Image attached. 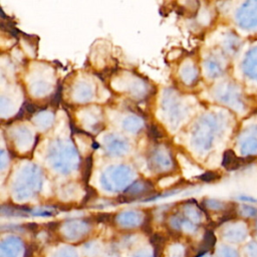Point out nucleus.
I'll return each mask as SVG.
<instances>
[{
	"instance_id": "nucleus-14",
	"label": "nucleus",
	"mask_w": 257,
	"mask_h": 257,
	"mask_svg": "<svg viewBox=\"0 0 257 257\" xmlns=\"http://www.w3.org/2000/svg\"><path fill=\"white\" fill-rule=\"evenodd\" d=\"M101 257H121V253L119 250V247L114 244H107V247Z\"/></svg>"
},
{
	"instance_id": "nucleus-13",
	"label": "nucleus",
	"mask_w": 257,
	"mask_h": 257,
	"mask_svg": "<svg viewBox=\"0 0 257 257\" xmlns=\"http://www.w3.org/2000/svg\"><path fill=\"white\" fill-rule=\"evenodd\" d=\"M239 213L244 218H254L257 216V208L250 205H242L240 206Z\"/></svg>"
},
{
	"instance_id": "nucleus-10",
	"label": "nucleus",
	"mask_w": 257,
	"mask_h": 257,
	"mask_svg": "<svg viewBox=\"0 0 257 257\" xmlns=\"http://www.w3.org/2000/svg\"><path fill=\"white\" fill-rule=\"evenodd\" d=\"M242 68L249 78L257 80V46L251 48L247 52L243 60Z\"/></svg>"
},
{
	"instance_id": "nucleus-2",
	"label": "nucleus",
	"mask_w": 257,
	"mask_h": 257,
	"mask_svg": "<svg viewBox=\"0 0 257 257\" xmlns=\"http://www.w3.org/2000/svg\"><path fill=\"white\" fill-rule=\"evenodd\" d=\"M28 242L20 235L7 233L0 240V257H27Z\"/></svg>"
},
{
	"instance_id": "nucleus-9",
	"label": "nucleus",
	"mask_w": 257,
	"mask_h": 257,
	"mask_svg": "<svg viewBox=\"0 0 257 257\" xmlns=\"http://www.w3.org/2000/svg\"><path fill=\"white\" fill-rule=\"evenodd\" d=\"M161 257H190L188 246L180 240H172L165 243Z\"/></svg>"
},
{
	"instance_id": "nucleus-7",
	"label": "nucleus",
	"mask_w": 257,
	"mask_h": 257,
	"mask_svg": "<svg viewBox=\"0 0 257 257\" xmlns=\"http://www.w3.org/2000/svg\"><path fill=\"white\" fill-rule=\"evenodd\" d=\"M240 152L244 156L257 155V124H251L246 127L239 138Z\"/></svg>"
},
{
	"instance_id": "nucleus-6",
	"label": "nucleus",
	"mask_w": 257,
	"mask_h": 257,
	"mask_svg": "<svg viewBox=\"0 0 257 257\" xmlns=\"http://www.w3.org/2000/svg\"><path fill=\"white\" fill-rule=\"evenodd\" d=\"M220 236L223 243L235 246L243 243L246 240L248 236V230L244 224L233 223L224 227Z\"/></svg>"
},
{
	"instance_id": "nucleus-19",
	"label": "nucleus",
	"mask_w": 257,
	"mask_h": 257,
	"mask_svg": "<svg viewBox=\"0 0 257 257\" xmlns=\"http://www.w3.org/2000/svg\"><path fill=\"white\" fill-rule=\"evenodd\" d=\"M255 229H256V232H257V220H256V223H255Z\"/></svg>"
},
{
	"instance_id": "nucleus-5",
	"label": "nucleus",
	"mask_w": 257,
	"mask_h": 257,
	"mask_svg": "<svg viewBox=\"0 0 257 257\" xmlns=\"http://www.w3.org/2000/svg\"><path fill=\"white\" fill-rule=\"evenodd\" d=\"M40 257H83L79 246L56 241L40 252Z\"/></svg>"
},
{
	"instance_id": "nucleus-3",
	"label": "nucleus",
	"mask_w": 257,
	"mask_h": 257,
	"mask_svg": "<svg viewBox=\"0 0 257 257\" xmlns=\"http://www.w3.org/2000/svg\"><path fill=\"white\" fill-rule=\"evenodd\" d=\"M118 247L121 257H156L155 248L150 239L137 238Z\"/></svg>"
},
{
	"instance_id": "nucleus-15",
	"label": "nucleus",
	"mask_w": 257,
	"mask_h": 257,
	"mask_svg": "<svg viewBox=\"0 0 257 257\" xmlns=\"http://www.w3.org/2000/svg\"><path fill=\"white\" fill-rule=\"evenodd\" d=\"M244 254L246 257H257V241H251L244 247Z\"/></svg>"
},
{
	"instance_id": "nucleus-4",
	"label": "nucleus",
	"mask_w": 257,
	"mask_h": 257,
	"mask_svg": "<svg viewBox=\"0 0 257 257\" xmlns=\"http://www.w3.org/2000/svg\"><path fill=\"white\" fill-rule=\"evenodd\" d=\"M239 26L247 30H257V0L244 2L236 15Z\"/></svg>"
},
{
	"instance_id": "nucleus-8",
	"label": "nucleus",
	"mask_w": 257,
	"mask_h": 257,
	"mask_svg": "<svg viewBox=\"0 0 257 257\" xmlns=\"http://www.w3.org/2000/svg\"><path fill=\"white\" fill-rule=\"evenodd\" d=\"M106 242L101 239L91 238L79 245L83 257H101L107 247Z\"/></svg>"
},
{
	"instance_id": "nucleus-1",
	"label": "nucleus",
	"mask_w": 257,
	"mask_h": 257,
	"mask_svg": "<svg viewBox=\"0 0 257 257\" xmlns=\"http://www.w3.org/2000/svg\"><path fill=\"white\" fill-rule=\"evenodd\" d=\"M56 241L79 246L91 239V223L88 220L70 223H55Z\"/></svg>"
},
{
	"instance_id": "nucleus-18",
	"label": "nucleus",
	"mask_w": 257,
	"mask_h": 257,
	"mask_svg": "<svg viewBox=\"0 0 257 257\" xmlns=\"http://www.w3.org/2000/svg\"><path fill=\"white\" fill-rule=\"evenodd\" d=\"M198 257H213V252L212 251H205L202 254H200Z\"/></svg>"
},
{
	"instance_id": "nucleus-16",
	"label": "nucleus",
	"mask_w": 257,
	"mask_h": 257,
	"mask_svg": "<svg viewBox=\"0 0 257 257\" xmlns=\"http://www.w3.org/2000/svg\"><path fill=\"white\" fill-rule=\"evenodd\" d=\"M91 165H92V161H91V157H89L85 160V163L83 165V170H82V178H83V181L85 184H87L89 177H90Z\"/></svg>"
},
{
	"instance_id": "nucleus-17",
	"label": "nucleus",
	"mask_w": 257,
	"mask_h": 257,
	"mask_svg": "<svg viewBox=\"0 0 257 257\" xmlns=\"http://www.w3.org/2000/svg\"><path fill=\"white\" fill-rule=\"evenodd\" d=\"M219 176L216 174V173H213V172H208V173H205L203 174L202 176H200V179L202 181H205V182H211V181H214L218 178Z\"/></svg>"
},
{
	"instance_id": "nucleus-12",
	"label": "nucleus",
	"mask_w": 257,
	"mask_h": 257,
	"mask_svg": "<svg viewBox=\"0 0 257 257\" xmlns=\"http://www.w3.org/2000/svg\"><path fill=\"white\" fill-rule=\"evenodd\" d=\"M240 159L234 154L233 151H226L223 157V166L228 170L237 169L240 166Z\"/></svg>"
},
{
	"instance_id": "nucleus-11",
	"label": "nucleus",
	"mask_w": 257,
	"mask_h": 257,
	"mask_svg": "<svg viewBox=\"0 0 257 257\" xmlns=\"http://www.w3.org/2000/svg\"><path fill=\"white\" fill-rule=\"evenodd\" d=\"M212 252L213 257H241L239 250L235 246L223 242H216Z\"/></svg>"
}]
</instances>
